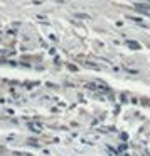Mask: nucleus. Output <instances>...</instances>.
Here are the masks:
<instances>
[{"label": "nucleus", "mask_w": 150, "mask_h": 156, "mask_svg": "<svg viewBox=\"0 0 150 156\" xmlns=\"http://www.w3.org/2000/svg\"><path fill=\"white\" fill-rule=\"evenodd\" d=\"M128 46H132V48H133V49H138V43H128Z\"/></svg>", "instance_id": "1"}, {"label": "nucleus", "mask_w": 150, "mask_h": 156, "mask_svg": "<svg viewBox=\"0 0 150 156\" xmlns=\"http://www.w3.org/2000/svg\"><path fill=\"white\" fill-rule=\"evenodd\" d=\"M31 127L34 129V131H41V126H35V124H31Z\"/></svg>", "instance_id": "2"}]
</instances>
